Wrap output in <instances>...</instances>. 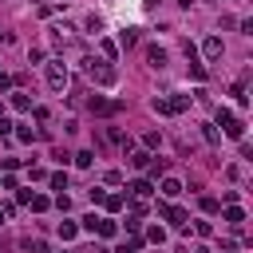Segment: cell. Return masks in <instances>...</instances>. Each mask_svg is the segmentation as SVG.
Here are the masks:
<instances>
[{"mask_svg":"<svg viewBox=\"0 0 253 253\" xmlns=\"http://www.w3.org/2000/svg\"><path fill=\"white\" fill-rule=\"evenodd\" d=\"M83 63H87V75L99 83V87H111V83L119 79V72H115V68H107L103 59H83Z\"/></svg>","mask_w":253,"mask_h":253,"instance_id":"obj_1","label":"cell"},{"mask_svg":"<svg viewBox=\"0 0 253 253\" xmlns=\"http://www.w3.org/2000/svg\"><path fill=\"white\" fill-rule=\"evenodd\" d=\"M68 79H72V75H68V63H63V59H52V63H48V87H52V91H63V87H68Z\"/></svg>","mask_w":253,"mask_h":253,"instance_id":"obj_2","label":"cell"},{"mask_svg":"<svg viewBox=\"0 0 253 253\" xmlns=\"http://www.w3.org/2000/svg\"><path fill=\"white\" fill-rule=\"evenodd\" d=\"M158 115H182L186 107H190V95H174V99H154L150 103Z\"/></svg>","mask_w":253,"mask_h":253,"instance_id":"obj_3","label":"cell"},{"mask_svg":"<svg viewBox=\"0 0 253 253\" xmlns=\"http://www.w3.org/2000/svg\"><path fill=\"white\" fill-rule=\"evenodd\" d=\"M217 123H221V131H226L230 139H241V135H245V123H241L234 111H226V107L217 111Z\"/></svg>","mask_w":253,"mask_h":253,"instance_id":"obj_4","label":"cell"},{"mask_svg":"<svg viewBox=\"0 0 253 253\" xmlns=\"http://www.w3.org/2000/svg\"><path fill=\"white\" fill-rule=\"evenodd\" d=\"M87 107H91L95 115H115V111H123V103H119V99L111 103V99H99V95H95V99H91Z\"/></svg>","mask_w":253,"mask_h":253,"instance_id":"obj_5","label":"cell"},{"mask_svg":"<svg viewBox=\"0 0 253 253\" xmlns=\"http://www.w3.org/2000/svg\"><path fill=\"white\" fill-rule=\"evenodd\" d=\"M146 63H150L154 72H163V68H166V48H158V44H150V48H146Z\"/></svg>","mask_w":253,"mask_h":253,"instance_id":"obj_6","label":"cell"},{"mask_svg":"<svg viewBox=\"0 0 253 253\" xmlns=\"http://www.w3.org/2000/svg\"><path fill=\"white\" fill-rule=\"evenodd\" d=\"M202 52H206V59H221V52H226V48H221V40H217V36H210V40L202 44Z\"/></svg>","mask_w":253,"mask_h":253,"instance_id":"obj_7","label":"cell"},{"mask_svg":"<svg viewBox=\"0 0 253 253\" xmlns=\"http://www.w3.org/2000/svg\"><path fill=\"white\" fill-rule=\"evenodd\" d=\"M126 190H131V194H135L139 202H143V198H150V182H146V178H135V182L126 186Z\"/></svg>","mask_w":253,"mask_h":253,"instance_id":"obj_8","label":"cell"},{"mask_svg":"<svg viewBox=\"0 0 253 253\" xmlns=\"http://www.w3.org/2000/svg\"><path fill=\"white\" fill-rule=\"evenodd\" d=\"M163 194H166V198H178V194H182V182H178V178H163Z\"/></svg>","mask_w":253,"mask_h":253,"instance_id":"obj_9","label":"cell"},{"mask_svg":"<svg viewBox=\"0 0 253 253\" xmlns=\"http://www.w3.org/2000/svg\"><path fill=\"white\" fill-rule=\"evenodd\" d=\"M163 214L174 221V226H186V210H178V206H163Z\"/></svg>","mask_w":253,"mask_h":253,"instance_id":"obj_10","label":"cell"},{"mask_svg":"<svg viewBox=\"0 0 253 253\" xmlns=\"http://www.w3.org/2000/svg\"><path fill=\"white\" fill-rule=\"evenodd\" d=\"M119 44H123V48H135V44H139V28H123Z\"/></svg>","mask_w":253,"mask_h":253,"instance_id":"obj_11","label":"cell"},{"mask_svg":"<svg viewBox=\"0 0 253 253\" xmlns=\"http://www.w3.org/2000/svg\"><path fill=\"white\" fill-rule=\"evenodd\" d=\"M146 163H150L146 150H131V166H135V170H146Z\"/></svg>","mask_w":253,"mask_h":253,"instance_id":"obj_12","label":"cell"},{"mask_svg":"<svg viewBox=\"0 0 253 253\" xmlns=\"http://www.w3.org/2000/svg\"><path fill=\"white\" fill-rule=\"evenodd\" d=\"M226 221H230V226H241V221H245V210H241V206H230V210H226Z\"/></svg>","mask_w":253,"mask_h":253,"instance_id":"obj_13","label":"cell"},{"mask_svg":"<svg viewBox=\"0 0 253 253\" xmlns=\"http://www.w3.org/2000/svg\"><path fill=\"white\" fill-rule=\"evenodd\" d=\"M75 234H79V226H75V221H59V237H63V241H72Z\"/></svg>","mask_w":253,"mask_h":253,"instance_id":"obj_14","label":"cell"},{"mask_svg":"<svg viewBox=\"0 0 253 253\" xmlns=\"http://www.w3.org/2000/svg\"><path fill=\"white\" fill-rule=\"evenodd\" d=\"M12 107H16V111H32V99H28L24 91H16V95H12Z\"/></svg>","mask_w":253,"mask_h":253,"instance_id":"obj_15","label":"cell"},{"mask_svg":"<svg viewBox=\"0 0 253 253\" xmlns=\"http://www.w3.org/2000/svg\"><path fill=\"white\" fill-rule=\"evenodd\" d=\"M202 139H206L210 146H217V143H221V135H217V126H210V123L202 126Z\"/></svg>","mask_w":253,"mask_h":253,"instance_id":"obj_16","label":"cell"},{"mask_svg":"<svg viewBox=\"0 0 253 253\" xmlns=\"http://www.w3.org/2000/svg\"><path fill=\"white\" fill-rule=\"evenodd\" d=\"M28 206H32V210H36V214H44V210H48L52 202H48L44 194H32V202H28Z\"/></svg>","mask_w":253,"mask_h":253,"instance_id":"obj_17","label":"cell"},{"mask_svg":"<svg viewBox=\"0 0 253 253\" xmlns=\"http://www.w3.org/2000/svg\"><path fill=\"white\" fill-rule=\"evenodd\" d=\"M146 170L158 178V174H166V163H163V158H150V163H146Z\"/></svg>","mask_w":253,"mask_h":253,"instance_id":"obj_18","label":"cell"},{"mask_svg":"<svg viewBox=\"0 0 253 253\" xmlns=\"http://www.w3.org/2000/svg\"><path fill=\"white\" fill-rule=\"evenodd\" d=\"M95 230H99L103 237H111V234H115V221H107V217H99V221H95Z\"/></svg>","mask_w":253,"mask_h":253,"instance_id":"obj_19","label":"cell"},{"mask_svg":"<svg viewBox=\"0 0 253 253\" xmlns=\"http://www.w3.org/2000/svg\"><path fill=\"white\" fill-rule=\"evenodd\" d=\"M91 163H95V154H91V150H79V154H75V166H83V170H87Z\"/></svg>","mask_w":253,"mask_h":253,"instance_id":"obj_20","label":"cell"},{"mask_svg":"<svg viewBox=\"0 0 253 253\" xmlns=\"http://www.w3.org/2000/svg\"><path fill=\"white\" fill-rule=\"evenodd\" d=\"M139 245H143V241H139V237H131V241H123L115 253H139Z\"/></svg>","mask_w":253,"mask_h":253,"instance_id":"obj_21","label":"cell"},{"mask_svg":"<svg viewBox=\"0 0 253 253\" xmlns=\"http://www.w3.org/2000/svg\"><path fill=\"white\" fill-rule=\"evenodd\" d=\"M103 206H107L111 214H119V210H123V198H119V194H111V198H103Z\"/></svg>","mask_w":253,"mask_h":253,"instance_id":"obj_22","label":"cell"},{"mask_svg":"<svg viewBox=\"0 0 253 253\" xmlns=\"http://www.w3.org/2000/svg\"><path fill=\"white\" fill-rule=\"evenodd\" d=\"M16 139H20V143H32V139H36V131H32V126H16Z\"/></svg>","mask_w":253,"mask_h":253,"instance_id":"obj_23","label":"cell"},{"mask_svg":"<svg viewBox=\"0 0 253 253\" xmlns=\"http://www.w3.org/2000/svg\"><path fill=\"white\" fill-rule=\"evenodd\" d=\"M146 241H154V245H163V241H166V234H163V226H154V230L146 234Z\"/></svg>","mask_w":253,"mask_h":253,"instance_id":"obj_24","label":"cell"},{"mask_svg":"<svg viewBox=\"0 0 253 253\" xmlns=\"http://www.w3.org/2000/svg\"><path fill=\"white\" fill-rule=\"evenodd\" d=\"M52 186H55L59 194H63V190H68V174H52Z\"/></svg>","mask_w":253,"mask_h":253,"instance_id":"obj_25","label":"cell"},{"mask_svg":"<svg viewBox=\"0 0 253 253\" xmlns=\"http://www.w3.org/2000/svg\"><path fill=\"white\" fill-rule=\"evenodd\" d=\"M99 28H103V20H99V16H87V32H95V36H99Z\"/></svg>","mask_w":253,"mask_h":253,"instance_id":"obj_26","label":"cell"},{"mask_svg":"<svg viewBox=\"0 0 253 253\" xmlns=\"http://www.w3.org/2000/svg\"><path fill=\"white\" fill-rule=\"evenodd\" d=\"M202 210L206 214H217V198H202Z\"/></svg>","mask_w":253,"mask_h":253,"instance_id":"obj_27","label":"cell"},{"mask_svg":"<svg viewBox=\"0 0 253 253\" xmlns=\"http://www.w3.org/2000/svg\"><path fill=\"white\" fill-rule=\"evenodd\" d=\"M12 126H16V123H8L4 115H0V135H8V131H12Z\"/></svg>","mask_w":253,"mask_h":253,"instance_id":"obj_28","label":"cell"},{"mask_svg":"<svg viewBox=\"0 0 253 253\" xmlns=\"http://www.w3.org/2000/svg\"><path fill=\"white\" fill-rule=\"evenodd\" d=\"M8 87H12V79H8L4 72H0V91H8Z\"/></svg>","mask_w":253,"mask_h":253,"instance_id":"obj_29","label":"cell"},{"mask_svg":"<svg viewBox=\"0 0 253 253\" xmlns=\"http://www.w3.org/2000/svg\"><path fill=\"white\" fill-rule=\"evenodd\" d=\"M91 253H111V249H103V245H95V249H91Z\"/></svg>","mask_w":253,"mask_h":253,"instance_id":"obj_30","label":"cell"},{"mask_svg":"<svg viewBox=\"0 0 253 253\" xmlns=\"http://www.w3.org/2000/svg\"><path fill=\"white\" fill-rule=\"evenodd\" d=\"M198 253H206V249H198Z\"/></svg>","mask_w":253,"mask_h":253,"instance_id":"obj_31","label":"cell"}]
</instances>
